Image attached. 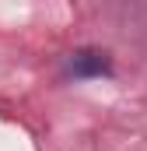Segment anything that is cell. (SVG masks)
Listing matches in <instances>:
<instances>
[{
    "instance_id": "1",
    "label": "cell",
    "mask_w": 147,
    "mask_h": 151,
    "mask_svg": "<svg viewBox=\"0 0 147 151\" xmlns=\"http://www.w3.org/2000/svg\"><path fill=\"white\" fill-rule=\"evenodd\" d=\"M70 70L77 77H98V74H109L112 70V60L102 49H77L70 56Z\"/></svg>"
}]
</instances>
